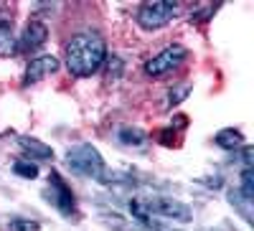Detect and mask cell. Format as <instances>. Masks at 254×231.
Returning a JSON list of instances; mask_svg holds the SVG:
<instances>
[{
    "instance_id": "6",
    "label": "cell",
    "mask_w": 254,
    "mask_h": 231,
    "mask_svg": "<svg viewBox=\"0 0 254 231\" xmlns=\"http://www.w3.org/2000/svg\"><path fill=\"white\" fill-rule=\"evenodd\" d=\"M56 69H59V61H56L54 56H38V58H33L31 64L26 66L23 81H26V84H36V81H41V79H46L49 74H54Z\"/></svg>"
},
{
    "instance_id": "13",
    "label": "cell",
    "mask_w": 254,
    "mask_h": 231,
    "mask_svg": "<svg viewBox=\"0 0 254 231\" xmlns=\"http://www.w3.org/2000/svg\"><path fill=\"white\" fill-rule=\"evenodd\" d=\"M242 193H244V201L249 203L252 201V168H244V173H242Z\"/></svg>"
},
{
    "instance_id": "15",
    "label": "cell",
    "mask_w": 254,
    "mask_h": 231,
    "mask_svg": "<svg viewBox=\"0 0 254 231\" xmlns=\"http://www.w3.org/2000/svg\"><path fill=\"white\" fill-rule=\"evenodd\" d=\"M10 231H38V224L36 221H26V219H15L10 224Z\"/></svg>"
},
{
    "instance_id": "10",
    "label": "cell",
    "mask_w": 254,
    "mask_h": 231,
    "mask_svg": "<svg viewBox=\"0 0 254 231\" xmlns=\"http://www.w3.org/2000/svg\"><path fill=\"white\" fill-rule=\"evenodd\" d=\"M18 54V41L5 20H0V56H13Z\"/></svg>"
},
{
    "instance_id": "8",
    "label": "cell",
    "mask_w": 254,
    "mask_h": 231,
    "mask_svg": "<svg viewBox=\"0 0 254 231\" xmlns=\"http://www.w3.org/2000/svg\"><path fill=\"white\" fill-rule=\"evenodd\" d=\"M147 208H150V211H158V214H165V216H176V219H188V216H190V214H188V208H186L183 203H178V201H168V198H160V201L150 203Z\"/></svg>"
},
{
    "instance_id": "4",
    "label": "cell",
    "mask_w": 254,
    "mask_h": 231,
    "mask_svg": "<svg viewBox=\"0 0 254 231\" xmlns=\"http://www.w3.org/2000/svg\"><path fill=\"white\" fill-rule=\"evenodd\" d=\"M186 56H188L186 46L173 44V46L163 49L158 56H153L150 61H147V64H145V74H150V76H163V74H168V71L178 69L183 61H186Z\"/></svg>"
},
{
    "instance_id": "12",
    "label": "cell",
    "mask_w": 254,
    "mask_h": 231,
    "mask_svg": "<svg viewBox=\"0 0 254 231\" xmlns=\"http://www.w3.org/2000/svg\"><path fill=\"white\" fill-rule=\"evenodd\" d=\"M13 171H15L18 175H23V178H36V175H38V168H36L33 163H26V160H18V163L13 165Z\"/></svg>"
},
{
    "instance_id": "5",
    "label": "cell",
    "mask_w": 254,
    "mask_h": 231,
    "mask_svg": "<svg viewBox=\"0 0 254 231\" xmlns=\"http://www.w3.org/2000/svg\"><path fill=\"white\" fill-rule=\"evenodd\" d=\"M49 38V28L46 23H41V20H31L23 31V38L18 41V51H38L41 46L46 44Z\"/></svg>"
},
{
    "instance_id": "3",
    "label": "cell",
    "mask_w": 254,
    "mask_h": 231,
    "mask_svg": "<svg viewBox=\"0 0 254 231\" xmlns=\"http://www.w3.org/2000/svg\"><path fill=\"white\" fill-rule=\"evenodd\" d=\"M178 13V5L173 3V0H153V3H145L140 5L137 10V23L147 31L153 28H163L171 18H176Z\"/></svg>"
},
{
    "instance_id": "16",
    "label": "cell",
    "mask_w": 254,
    "mask_h": 231,
    "mask_svg": "<svg viewBox=\"0 0 254 231\" xmlns=\"http://www.w3.org/2000/svg\"><path fill=\"white\" fill-rule=\"evenodd\" d=\"M188 92H190V84H181L178 89H171V94H168V99H171L173 104H178L181 99H186V97H188Z\"/></svg>"
},
{
    "instance_id": "11",
    "label": "cell",
    "mask_w": 254,
    "mask_h": 231,
    "mask_svg": "<svg viewBox=\"0 0 254 231\" xmlns=\"http://www.w3.org/2000/svg\"><path fill=\"white\" fill-rule=\"evenodd\" d=\"M216 145H221L224 150H237L244 145V137H242L239 130H221L216 135Z\"/></svg>"
},
{
    "instance_id": "14",
    "label": "cell",
    "mask_w": 254,
    "mask_h": 231,
    "mask_svg": "<svg viewBox=\"0 0 254 231\" xmlns=\"http://www.w3.org/2000/svg\"><path fill=\"white\" fill-rule=\"evenodd\" d=\"M120 140L122 142H132V145H140L145 140V135L140 130H120Z\"/></svg>"
},
{
    "instance_id": "7",
    "label": "cell",
    "mask_w": 254,
    "mask_h": 231,
    "mask_svg": "<svg viewBox=\"0 0 254 231\" xmlns=\"http://www.w3.org/2000/svg\"><path fill=\"white\" fill-rule=\"evenodd\" d=\"M51 191H54V201L59 203V208H61V211H66V214H71L74 211V198H71V193H69V188L66 185H64V180L54 173L51 175Z\"/></svg>"
},
{
    "instance_id": "2",
    "label": "cell",
    "mask_w": 254,
    "mask_h": 231,
    "mask_svg": "<svg viewBox=\"0 0 254 231\" xmlns=\"http://www.w3.org/2000/svg\"><path fill=\"white\" fill-rule=\"evenodd\" d=\"M66 163L71 165V171H76V173H81V175L102 178V173H104L102 155L92 148V145H87V142L69 148V150H66Z\"/></svg>"
},
{
    "instance_id": "9",
    "label": "cell",
    "mask_w": 254,
    "mask_h": 231,
    "mask_svg": "<svg viewBox=\"0 0 254 231\" xmlns=\"http://www.w3.org/2000/svg\"><path fill=\"white\" fill-rule=\"evenodd\" d=\"M18 142H20V148H23V153H26V155H31V158H38V160H49V158H54L51 148H49V145H44L41 140H33V137H20Z\"/></svg>"
},
{
    "instance_id": "1",
    "label": "cell",
    "mask_w": 254,
    "mask_h": 231,
    "mask_svg": "<svg viewBox=\"0 0 254 231\" xmlns=\"http://www.w3.org/2000/svg\"><path fill=\"white\" fill-rule=\"evenodd\" d=\"M104 38L94 31H81L66 44V66L74 76H92L104 64Z\"/></svg>"
}]
</instances>
